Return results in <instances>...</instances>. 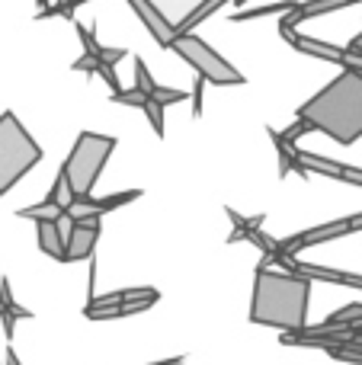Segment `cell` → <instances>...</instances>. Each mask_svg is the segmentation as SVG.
I'll list each match as a JSON object with an SVG mask.
<instances>
[{
	"instance_id": "obj_33",
	"label": "cell",
	"mask_w": 362,
	"mask_h": 365,
	"mask_svg": "<svg viewBox=\"0 0 362 365\" xmlns=\"http://www.w3.org/2000/svg\"><path fill=\"white\" fill-rule=\"evenodd\" d=\"M353 334H359V336H362V327H356V330H353Z\"/></svg>"
},
{
	"instance_id": "obj_25",
	"label": "cell",
	"mask_w": 362,
	"mask_h": 365,
	"mask_svg": "<svg viewBox=\"0 0 362 365\" xmlns=\"http://www.w3.org/2000/svg\"><path fill=\"white\" fill-rule=\"evenodd\" d=\"M305 132H314V128H311V122L301 119V115H299V119H295L282 135H286V141H292V145H295V138H299V135H305Z\"/></svg>"
},
{
	"instance_id": "obj_30",
	"label": "cell",
	"mask_w": 362,
	"mask_h": 365,
	"mask_svg": "<svg viewBox=\"0 0 362 365\" xmlns=\"http://www.w3.org/2000/svg\"><path fill=\"white\" fill-rule=\"evenodd\" d=\"M353 227H356V231H362V215H353Z\"/></svg>"
},
{
	"instance_id": "obj_15",
	"label": "cell",
	"mask_w": 362,
	"mask_h": 365,
	"mask_svg": "<svg viewBox=\"0 0 362 365\" xmlns=\"http://www.w3.org/2000/svg\"><path fill=\"white\" fill-rule=\"evenodd\" d=\"M64 208L58 205V202H51L48 195H45V202H38V205H26V208H19V218H29V221H55L58 215H61Z\"/></svg>"
},
{
	"instance_id": "obj_1",
	"label": "cell",
	"mask_w": 362,
	"mask_h": 365,
	"mask_svg": "<svg viewBox=\"0 0 362 365\" xmlns=\"http://www.w3.org/2000/svg\"><path fill=\"white\" fill-rule=\"evenodd\" d=\"M308 304H311V279L292 269H273V263H263L257 269L254 298H250L254 324L282 334H299L308 327Z\"/></svg>"
},
{
	"instance_id": "obj_24",
	"label": "cell",
	"mask_w": 362,
	"mask_h": 365,
	"mask_svg": "<svg viewBox=\"0 0 362 365\" xmlns=\"http://www.w3.org/2000/svg\"><path fill=\"white\" fill-rule=\"evenodd\" d=\"M96 58H100L103 64H113V68H115V64H119L122 58H128V51H125V48H106V45H100Z\"/></svg>"
},
{
	"instance_id": "obj_9",
	"label": "cell",
	"mask_w": 362,
	"mask_h": 365,
	"mask_svg": "<svg viewBox=\"0 0 362 365\" xmlns=\"http://www.w3.org/2000/svg\"><path fill=\"white\" fill-rule=\"evenodd\" d=\"M128 6H132V10H135V16H138L141 23L148 26V32H151V36H154V42H157L160 48H170V45H173V38H177L180 32L173 29L170 23H167V19H164V13H160L157 6L151 4V0H128Z\"/></svg>"
},
{
	"instance_id": "obj_5",
	"label": "cell",
	"mask_w": 362,
	"mask_h": 365,
	"mask_svg": "<svg viewBox=\"0 0 362 365\" xmlns=\"http://www.w3.org/2000/svg\"><path fill=\"white\" fill-rule=\"evenodd\" d=\"M170 48L177 51L186 64H192V68H196V74L205 77L209 83H218V87H241V83L247 81V77H244L234 64L224 61V58L218 55L209 42H205V38L196 36V32H180V36L173 38Z\"/></svg>"
},
{
	"instance_id": "obj_7",
	"label": "cell",
	"mask_w": 362,
	"mask_h": 365,
	"mask_svg": "<svg viewBox=\"0 0 362 365\" xmlns=\"http://www.w3.org/2000/svg\"><path fill=\"white\" fill-rule=\"evenodd\" d=\"M279 36L286 38L295 51H301V55H311V58H321V61H333V64H340V68H346L350 51L340 48V45L321 42V38H311V36H299L295 26H279Z\"/></svg>"
},
{
	"instance_id": "obj_2",
	"label": "cell",
	"mask_w": 362,
	"mask_h": 365,
	"mask_svg": "<svg viewBox=\"0 0 362 365\" xmlns=\"http://www.w3.org/2000/svg\"><path fill=\"white\" fill-rule=\"evenodd\" d=\"M301 119L314 132H324L337 145H353L362 138V71H340L321 93L299 106Z\"/></svg>"
},
{
	"instance_id": "obj_19",
	"label": "cell",
	"mask_w": 362,
	"mask_h": 365,
	"mask_svg": "<svg viewBox=\"0 0 362 365\" xmlns=\"http://www.w3.org/2000/svg\"><path fill=\"white\" fill-rule=\"evenodd\" d=\"M151 100V96L145 93V90H138V87H122L119 93H113V103H119V106H138V109H145V103Z\"/></svg>"
},
{
	"instance_id": "obj_31",
	"label": "cell",
	"mask_w": 362,
	"mask_h": 365,
	"mask_svg": "<svg viewBox=\"0 0 362 365\" xmlns=\"http://www.w3.org/2000/svg\"><path fill=\"white\" fill-rule=\"evenodd\" d=\"M36 4H38V13H42V10H48L51 6V0H36Z\"/></svg>"
},
{
	"instance_id": "obj_8",
	"label": "cell",
	"mask_w": 362,
	"mask_h": 365,
	"mask_svg": "<svg viewBox=\"0 0 362 365\" xmlns=\"http://www.w3.org/2000/svg\"><path fill=\"white\" fill-rule=\"evenodd\" d=\"M100 225H103V215H87V218L77 221L74 234L68 240V250H64V263H77V259L93 257L96 240H100Z\"/></svg>"
},
{
	"instance_id": "obj_27",
	"label": "cell",
	"mask_w": 362,
	"mask_h": 365,
	"mask_svg": "<svg viewBox=\"0 0 362 365\" xmlns=\"http://www.w3.org/2000/svg\"><path fill=\"white\" fill-rule=\"evenodd\" d=\"M346 51H350V55H359V58H362V32H359L356 38H353L350 45H346Z\"/></svg>"
},
{
	"instance_id": "obj_16",
	"label": "cell",
	"mask_w": 362,
	"mask_h": 365,
	"mask_svg": "<svg viewBox=\"0 0 362 365\" xmlns=\"http://www.w3.org/2000/svg\"><path fill=\"white\" fill-rule=\"evenodd\" d=\"M48 199L51 202H58V205L68 212L71 205H74V199H77V192H74V186H71V180H68V173H58L55 177V186H51V192H48Z\"/></svg>"
},
{
	"instance_id": "obj_10",
	"label": "cell",
	"mask_w": 362,
	"mask_h": 365,
	"mask_svg": "<svg viewBox=\"0 0 362 365\" xmlns=\"http://www.w3.org/2000/svg\"><path fill=\"white\" fill-rule=\"evenodd\" d=\"M289 269L299 272L305 279H321V282H337V285H353V289H362V276H353V272H340V269H324V266H314V263H299L292 259Z\"/></svg>"
},
{
	"instance_id": "obj_29",
	"label": "cell",
	"mask_w": 362,
	"mask_h": 365,
	"mask_svg": "<svg viewBox=\"0 0 362 365\" xmlns=\"http://www.w3.org/2000/svg\"><path fill=\"white\" fill-rule=\"evenodd\" d=\"M183 362V356H177V359H167V362H151V365H180Z\"/></svg>"
},
{
	"instance_id": "obj_12",
	"label": "cell",
	"mask_w": 362,
	"mask_h": 365,
	"mask_svg": "<svg viewBox=\"0 0 362 365\" xmlns=\"http://www.w3.org/2000/svg\"><path fill=\"white\" fill-rule=\"evenodd\" d=\"M154 6H157L160 13H164V19L173 26L177 32H183L186 19L192 16V13L199 10V6L205 4V0H151Z\"/></svg>"
},
{
	"instance_id": "obj_32",
	"label": "cell",
	"mask_w": 362,
	"mask_h": 365,
	"mask_svg": "<svg viewBox=\"0 0 362 365\" xmlns=\"http://www.w3.org/2000/svg\"><path fill=\"white\" fill-rule=\"evenodd\" d=\"M231 4H237V6H241V4H247V0H231Z\"/></svg>"
},
{
	"instance_id": "obj_20",
	"label": "cell",
	"mask_w": 362,
	"mask_h": 365,
	"mask_svg": "<svg viewBox=\"0 0 362 365\" xmlns=\"http://www.w3.org/2000/svg\"><path fill=\"white\" fill-rule=\"evenodd\" d=\"M145 115H148V122H151L154 135H157V138H164V103L148 100L145 103Z\"/></svg>"
},
{
	"instance_id": "obj_23",
	"label": "cell",
	"mask_w": 362,
	"mask_h": 365,
	"mask_svg": "<svg viewBox=\"0 0 362 365\" xmlns=\"http://www.w3.org/2000/svg\"><path fill=\"white\" fill-rule=\"evenodd\" d=\"M151 100H157V103H164V106H170V103H183L186 100V93L183 90H173V87H154V93H151Z\"/></svg>"
},
{
	"instance_id": "obj_26",
	"label": "cell",
	"mask_w": 362,
	"mask_h": 365,
	"mask_svg": "<svg viewBox=\"0 0 362 365\" xmlns=\"http://www.w3.org/2000/svg\"><path fill=\"white\" fill-rule=\"evenodd\" d=\"M202 90H205V77L196 74V87H192V115H202Z\"/></svg>"
},
{
	"instance_id": "obj_17",
	"label": "cell",
	"mask_w": 362,
	"mask_h": 365,
	"mask_svg": "<svg viewBox=\"0 0 362 365\" xmlns=\"http://www.w3.org/2000/svg\"><path fill=\"white\" fill-rule=\"evenodd\" d=\"M87 0H55V4L48 6V10H42V13H36V19H48V16H64V19H71L74 23V13H77V6H83Z\"/></svg>"
},
{
	"instance_id": "obj_28",
	"label": "cell",
	"mask_w": 362,
	"mask_h": 365,
	"mask_svg": "<svg viewBox=\"0 0 362 365\" xmlns=\"http://www.w3.org/2000/svg\"><path fill=\"white\" fill-rule=\"evenodd\" d=\"M6 365H23V362H19V359H16V353H13V346H10V349H6Z\"/></svg>"
},
{
	"instance_id": "obj_4",
	"label": "cell",
	"mask_w": 362,
	"mask_h": 365,
	"mask_svg": "<svg viewBox=\"0 0 362 365\" xmlns=\"http://www.w3.org/2000/svg\"><path fill=\"white\" fill-rule=\"evenodd\" d=\"M115 151V138L113 135H96V132H81L71 148L68 160L61 170L68 173L71 186L77 195H93V186L100 180L103 167H106L109 154Z\"/></svg>"
},
{
	"instance_id": "obj_22",
	"label": "cell",
	"mask_w": 362,
	"mask_h": 365,
	"mask_svg": "<svg viewBox=\"0 0 362 365\" xmlns=\"http://www.w3.org/2000/svg\"><path fill=\"white\" fill-rule=\"evenodd\" d=\"M71 68H74L77 74H90V77H96V74H100V68H103V61H100L96 55H87V51H83V55L77 58V61L71 64Z\"/></svg>"
},
{
	"instance_id": "obj_21",
	"label": "cell",
	"mask_w": 362,
	"mask_h": 365,
	"mask_svg": "<svg viewBox=\"0 0 362 365\" xmlns=\"http://www.w3.org/2000/svg\"><path fill=\"white\" fill-rule=\"evenodd\" d=\"M135 87L145 90L148 96L154 93V87H157V83H154V77H151V71H148V64L141 61V58H135Z\"/></svg>"
},
{
	"instance_id": "obj_3",
	"label": "cell",
	"mask_w": 362,
	"mask_h": 365,
	"mask_svg": "<svg viewBox=\"0 0 362 365\" xmlns=\"http://www.w3.org/2000/svg\"><path fill=\"white\" fill-rule=\"evenodd\" d=\"M38 160L42 148L23 128V122L13 113H0V195L10 192Z\"/></svg>"
},
{
	"instance_id": "obj_11",
	"label": "cell",
	"mask_w": 362,
	"mask_h": 365,
	"mask_svg": "<svg viewBox=\"0 0 362 365\" xmlns=\"http://www.w3.org/2000/svg\"><path fill=\"white\" fill-rule=\"evenodd\" d=\"M353 4H359V0H308V4H301L295 13L282 16L279 26H295V23H301V19H308V16H324V13L343 10V6H353Z\"/></svg>"
},
{
	"instance_id": "obj_14",
	"label": "cell",
	"mask_w": 362,
	"mask_h": 365,
	"mask_svg": "<svg viewBox=\"0 0 362 365\" xmlns=\"http://www.w3.org/2000/svg\"><path fill=\"white\" fill-rule=\"evenodd\" d=\"M301 4L295 0H282V4H267V6H254V10H241L231 16V23H247V19H260V16H273V13H295Z\"/></svg>"
},
{
	"instance_id": "obj_13",
	"label": "cell",
	"mask_w": 362,
	"mask_h": 365,
	"mask_svg": "<svg viewBox=\"0 0 362 365\" xmlns=\"http://www.w3.org/2000/svg\"><path fill=\"white\" fill-rule=\"evenodd\" d=\"M36 234H38V250H42L45 257L61 259L64 263V250H68V244H64L61 231H58V218L55 221H36Z\"/></svg>"
},
{
	"instance_id": "obj_6",
	"label": "cell",
	"mask_w": 362,
	"mask_h": 365,
	"mask_svg": "<svg viewBox=\"0 0 362 365\" xmlns=\"http://www.w3.org/2000/svg\"><path fill=\"white\" fill-rule=\"evenodd\" d=\"M353 231H356V227H353V215H350V218H340V221H331V225H318L301 234H292L289 240H282V250H286L289 257H295V253L308 250V247H318V244H324V240L343 237V234H353Z\"/></svg>"
},
{
	"instance_id": "obj_18",
	"label": "cell",
	"mask_w": 362,
	"mask_h": 365,
	"mask_svg": "<svg viewBox=\"0 0 362 365\" xmlns=\"http://www.w3.org/2000/svg\"><path fill=\"white\" fill-rule=\"evenodd\" d=\"M224 4H231V0H205V4H202V6H199V10H196V13H192V16H190V19H186L183 32H192V29H196V26H199V23H202V19H209V16H212V13H215V10H222V6H224Z\"/></svg>"
}]
</instances>
